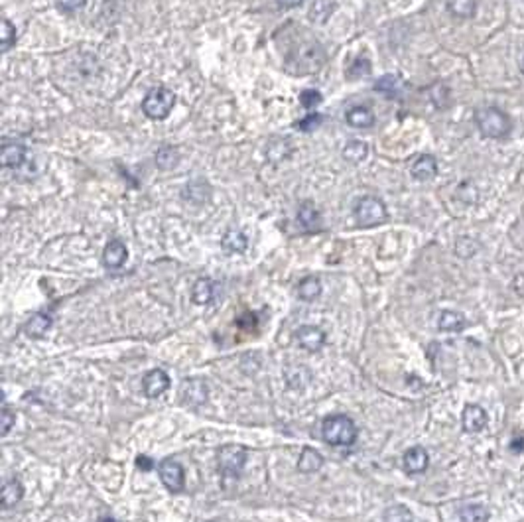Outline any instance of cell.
<instances>
[{
    "instance_id": "obj_16",
    "label": "cell",
    "mask_w": 524,
    "mask_h": 522,
    "mask_svg": "<svg viewBox=\"0 0 524 522\" xmlns=\"http://www.w3.org/2000/svg\"><path fill=\"white\" fill-rule=\"evenodd\" d=\"M215 282L211 278H199L196 280L193 288H191V302L198 306H207L215 300Z\"/></svg>"
},
{
    "instance_id": "obj_13",
    "label": "cell",
    "mask_w": 524,
    "mask_h": 522,
    "mask_svg": "<svg viewBox=\"0 0 524 522\" xmlns=\"http://www.w3.org/2000/svg\"><path fill=\"white\" fill-rule=\"evenodd\" d=\"M127 258H129V251H127V246H125L122 241H118V239L109 241L105 251H103V264L106 268H111V270L120 268L127 262Z\"/></svg>"
},
{
    "instance_id": "obj_37",
    "label": "cell",
    "mask_w": 524,
    "mask_h": 522,
    "mask_svg": "<svg viewBox=\"0 0 524 522\" xmlns=\"http://www.w3.org/2000/svg\"><path fill=\"white\" fill-rule=\"evenodd\" d=\"M85 2H87V0H58L59 8H61V10H65V12L79 10V8H83V6H85Z\"/></svg>"
},
{
    "instance_id": "obj_19",
    "label": "cell",
    "mask_w": 524,
    "mask_h": 522,
    "mask_svg": "<svg viewBox=\"0 0 524 522\" xmlns=\"http://www.w3.org/2000/svg\"><path fill=\"white\" fill-rule=\"evenodd\" d=\"M221 246L223 251L229 253V255H241V253H245L246 246H248V239H246V235L243 231L231 229V231L223 235Z\"/></svg>"
},
{
    "instance_id": "obj_18",
    "label": "cell",
    "mask_w": 524,
    "mask_h": 522,
    "mask_svg": "<svg viewBox=\"0 0 524 522\" xmlns=\"http://www.w3.org/2000/svg\"><path fill=\"white\" fill-rule=\"evenodd\" d=\"M24 497V487L22 483L14 477V479H8L2 489H0V503H2V507L4 509H12V507H16Z\"/></svg>"
},
{
    "instance_id": "obj_15",
    "label": "cell",
    "mask_w": 524,
    "mask_h": 522,
    "mask_svg": "<svg viewBox=\"0 0 524 522\" xmlns=\"http://www.w3.org/2000/svg\"><path fill=\"white\" fill-rule=\"evenodd\" d=\"M438 174V162L430 154L420 156L416 162L412 164V177L418 182H430Z\"/></svg>"
},
{
    "instance_id": "obj_21",
    "label": "cell",
    "mask_w": 524,
    "mask_h": 522,
    "mask_svg": "<svg viewBox=\"0 0 524 522\" xmlns=\"http://www.w3.org/2000/svg\"><path fill=\"white\" fill-rule=\"evenodd\" d=\"M51 327V317L47 313H34L26 325H24V333L28 337H34V339H40V337L46 335V331Z\"/></svg>"
},
{
    "instance_id": "obj_38",
    "label": "cell",
    "mask_w": 524,
    "mask_h": 522,
    "mask_svg": "<svg viewBox=\"0 0 524 522\" xmlns=\"http://www.w3.org/2000/svg\"><path fill=\"white\" fill-rule=\"evenodd\" d=\"M136 465H138V469H142V471H150V469H154L152 459L150 457H146V455H138V457H136Z\"/></svg>"
},
{
    "instance_id": "obj_41",
    "label": "cell",
    "mask_w": 524,
    "mask_h": 522,
    "mask_svg": "<svg viewBox=\"0 0 524 522\" xmlns=\"http://www.w3.org/2000/svg\"><path fill=\"white\" fill-rule=\"evenodd\" d=\"M99 522H117V521H115V519H111V516H109V519H101V521H99Z\"/></svg>"
},
{
    "instance_id": "obj_39",
    "label": "cell",
    "mask_w": 524,
    "mask_h": 522,
    "mask_svg": "<svg viewBox=\"0 0 524 522\" xmlns=\"http://www.w3.org/2000/svg\"><path fill=\"white\" fill-rule=\"evenodd\" d=\"M511 452H513V453H523L524 452V438H523V436H516V438L511 441Z\"/></svg>"
},
{
    "instance_id": "obj_35",
    "label": "cell",
    "mask_w": 524,
    "mask_h": 522,
    "mask_svg": "<svg viewBox=\"0 0 524 522\" xmlns=\"http://www.w3.org/2000/svg\"><path fill=\"white\" fill-rule=\"evenodd\" d=\"M457 196H459V199H461V201H466L467 205H473V203L477 201L479 191H477V187L473 186V184L466 182L463 186L457 189Z\"/></svg>"
},
{
    "instance_id": "obj_29",
    "label": "cell",
    "mask_w": 524,
    "mask_h": 522,
    "mask_svg": "<svg viewBox=\"0 0 524 522\" xmlns=\"http://www.w3.org/2000/svg\"><path fill=\"white\" fill-rule=\"evenodd\" d=\"M489 511L483 505H467L459 511L461 522H489Z\"/></svg>"
},
{
    "instance_id": "obj_10",
    "label": "cell",
    "mask_w": 524,
    "mask_h": 522,
    "mask_svg": "<svg viewBox=\"0 0 524 522\" xmlns=\"http://www.w3.org/2000/svg\"><path fill=\"white\" fill-rule=\"evenodd\" d=\"M402 465H404V471H406L408 475H418V473H424L428 469L430 455H428V452L422 445H414V448H410L404 453Z\"/></svg>"
},
{
    "instance_id": "obj_40",
    "label": "cell",
    "mask_w": 524,
    "mask_h": 522,
    "mask_svg": "<svg viewBox=\"0 0 524 522\" xmlns=\"http://www.w3.org/2000/svg\"><path fill=\"white\" fill-rule=\"evenodd\" d=\"M303 0H278V4L282 8H296V6H300Z\"/></svg>"
},
{
    "instance_id": "obj_32",
    "label": "cell",
    "mask_w": 524,
    "mask_h": 522,
    "mask_svg": "<svg viewBox=\"0 0 524 522\" xmlns=\"http://www.w3.org/2000/svg\"><path fill=\"white\" fill-rule=\"evenodd\" d=\"M335 8V4H331V2H327V0H315L314 4H312V8H310V18L314 20V22H326L327 18L331 16V10Z\"/></svg>"
},
{
    "instance_id": "obj_25",
    "label": "cell",
    "mask_w": 524,
    "mask_h": 522,
    "mask_svg": "<svg viewBox=\"0 0 524 522\" xmlns=\"http://www.w3.org/2000/svg\"><path fill=\"white\" fill-rule=\"evenodd\" d=\"M298 296L305 302H314L321 296V282L315 276H308L298 284Z\"/></svg>"
},
{
    "instance_id": "obj_3",
    "label": "cell",
    "mask_w": 524,
    "mask_h": 522,
    "mask_svg": "<svg viewBox=\"0 0 524 522\" xmlns=\"http://www.w3.org/2000/svg\"><path fill=\"white\" fill-rule=\"evenodd\" d=\"M175 104V95L168 87H156L142 101V113L152 120L168 118Z\"/></svg>"
},
{
    "instance_id": "obj_6",
    "label": "cell",
    "mask_w": 524,
    "mask_h": 522,
    "mask_svg": "<svg viewBox=\"0 0 524 522\" xmlns=\"http://www.w3.org/2000/svg\"><path fill=\"white\" fill-rule=\"evenodd\" d=\"M158 475L162 479L164 487L170 493H182L186 487V475L184 467L174 461V459H164L158 464Z\"/></svg>"
},
{
    "instance_id": "obj_36",
    "label": "cell",
    "mask_w": 524,
    "mask_h": 522,
    "mask_svg": "<svg viewBox=\"0 0 524 522\" xmlns=\"http://www.w3.org/2000/svg\"><path fill=\"white\" fill-rule=\"evenodd\" d=\"M324 118H321V115H317V113H312V115H308L303 120H300V122H296V128H300V130H312V128H315L319 122H321Z\"/></svg>"
},
{
    "instance_id": "obj_17",
    "label": "cell",
    "mask_w": 524,
    "mask_h": 522,
    "mask_svg": "<svg viewBox=\"0 0 524 522\" xmlns=\"http://www.w3.org/2000/svg\"><path fill=\"white\" fill-rule=\"evenodd\" d=\"M211 196V189L209 184L207 182H203V180H191L189 184H186L184 187V193H182V198L189 201V203H193V205H201V203H205Z\"/></svg>"
},
{
    "instance_id": "obj_34",
    "label": "cell",
    "mask_w": 524,
    "mask_h": 522,
    "mask_svg": "<svg viewBox=\"0 0 524 522\" xmlns=\"http://www.w3.org/2000/svg\"><path fill=\"white\" fill-rule=\"evenodd\" d=\"M14 422H16L14 412L6 404H2V410H0V429H2V436H6L14 428Z\"/></svg>"
},
{
    "instance_id": "obj_2",
    "label": "cell",
    "mask_w": 524,
    "mask_h": 522,
    "mask_svg": "<svg viewBox=\"0 0 524 522\" xmlns=\"http://www.w3.org/2000/svg\"><path fill=\"white\" fill-rule=\"evenodd\" d=\"M475 125L485 139H502L511 130V118L497 106H483L475 111Z\"/></svg>"
},
{
    "instance_id": "obj_27",
    "label": "cell",
    "mask_w": 524,
    "mask_h": 522,
    "mask_svg": "<svg viewBox=\"0 0 524 522\" xmlns=\"http://www.w3.org/2000/svg\"><path fill=\"white\" fill-rule=\"evenodd\" d=\"M447 8L457 18H473L477 12V0H450Z\"/></svg>"
},
{
    "instance_id": "obj_30",
    "label": "cell",
    "mask_w": 524,
    "mask_h": 522,
    "mask_svg": "<svg viewBox=\"0 0 524 522\" xmlns=\"http://www.w3.org/2000/svg\"><path fill=\"white\" fill-rule=\"evenodd\" d=\"M16 44V28L8 18H2L0 22V52L6 54Z\"/></svg>"
},
{
    "instance_id": "obj_33",
    "label": "cell",
    "mask_w": 524,
    "mask_h": 522,
    "mask_svg": "<svg viewBox=\"0 0 524 522\" xmlns=\"http://www.w3.org/2000/svg\"><path fill=\"white\" fill-rule=\"evenodd\" d=\"M300 103H302V106H305L308 111H314L315 106L321 103V93L315 91V89H305V91L300 95Z\"/></svg>"
},
{
    "instance_id": "obj_20",
    "label": "cell",
    "mask_w": 524,
    "mask_h": 522,
    "mask_svg": "<svg viewBox=\"0 0 524 522\" xmlns=\"http://www.w3.org/2000/svg\"><path fill=\"white\" fill-rule=\"evenodd\" d=\"M345 120L353 128H371L374 125V115L369 106H351L345 113Z\"/></svg>"
},
{
    "instance_id": "obj_7",
    "label": "cell",
    "mask_w": 524,
    "mask_h": 522,
    "mask_svg": "<svg viewBox=\"0 0 524 522\" xmlns=\"http://www.w3.org/2000/svg\"><path fill=\"white\" fill-rule=\"evenodd\" d=\"M28 158V150L24 146L22 142H16V140H4L2 146H0V164L4 168H10V170H18Z\"/></svg>"
},
{
    "instance_id": "obj_5",
    "label": "cell",
    "mask_w": 524,
    "mask_h": 522,
    "mask_svg": "<svg viewBox=\"0 0 524 522\" xmlns=\"http://www.w3.org/2000/svg\"><path fill=\"white\" fill-rule=\"evenodd\" d=\"M246 457H248V452L243 445H235V443L223 445L217 453V465H219L221 475L227 479H237L245 469Z\"/></svg>"
},
{
    "instance_id": "obj_11",
    "label": "cell",
    "mask_w": 524,
    "mask_h": 522,
    "mask_svg": "<svg viewBox=\"0 0 524 522\" xmlns=\"http://www.w3.org/2000/svg\"><path fill=\"white\" fill-rule=\"evenodd\" d=\"M209 388L201 379H186L182 384V398L189 406H199L207 400Z\"/></svg>"
},
{
    "instance_id": "obj_4",
    "label": "cell",
    "mask_w": 524,
    "mask_h": 522,
    "mask_svg": "<svg viewBox=\"0 0 524 522\" xmlns=\"http://www.w3.org/2000/svg\"><path fill=\"white\" fill-rule=\"evenodd\" d=\"M353 215H355V221L359 227L369 229V227H376V225L385 223L388 213H386L385 203L381 199L374 198V196H365L355 203Z\"/></svg>"
},
{
    "instance_id": "obj_26",
    "label": "cell",
    "mask_w": 524,
    "mask_h": 522,
    "mask_svg": "<svg viewBox=\"0 0 524 522\" xmlns=\"http://www.w3.org/2000/svg\"><path fill=\"white\" fill-rule=\"evenodd\" d=\"M343 158L351 164H361L365 158H367V154H369V146L361 142V140H351L345 144V148H343Z\"/></svg>"
},
{
    "instance_id": "obj_14",
    "label": "cell",
    "mask_w": 524,
    "mask_h": 522,
    "mask_svg": "<svg viewBox=\"0 0 524 522\" xmlns=\"http://www.w3.org/2000/svg\"><path fill=\"white\" fill-rule=\"evenodd\" d=\"M298 223L302 225L303 231H319L321 229V213L317 211L314 203L303 201L300 209H298Z\"/></svg>"
},
{
    "instance_id": "obj_24",
    "label": "cell",
    "mask_w": 524,
    "mask_h": 522,
    "mask_svg": "<svg viewBox=\"0 0 524 522\" xmlns=\"http://www.w3.org/2000/svg\"><path fill=\"white\" fill-rule=\"evenodd\" d=\"M374 91L383 93L388 99H396L402 93V81L396 75H383L379 81L374 83Z\"/></svg>"
},
{
    "instance_id": "obj_42",
    "label": "cell",
    "mask_w": 524,
    "mask_h": 522,
    "mask_svg": "<svg viewBox=\"0 0 524 522\" xmlns=\"http://www.w3.org/2000/svg\"><path fill=\"white\" fill-rule=\"evenodd\" d=\"M521 70H523V73H524V59H523V63H521Z\"/></svg>"
},
{
    "instance_id": "obj_23",
    "label": "cell",
    "mask_w": 524,
    "mask_h": 522,
    "mask_svg": "<svg viewBox=\"0 0 524 522\" xmlns=\"http://www.w3.org/2000/svg\"><path fill=\"white\" fill-rule=\"evenodd\" d=\"M466 315L459 312L445 310L438 317V329H442V331H461V329H466Z\"/></svg>"
},
{
    "instance_id": "obj_31",
    "label": "cell",
    "mask_w": 524,
    "mask_h": 522,
    "mask_svg": "<svg viewBox=\"0 0 524 522\" xmlns=\"http://www.w3.org/2000/svg\"><path fill=\"white\" fill-rule=\"evenodd\" d=\"M290 154V144L286 139H274L270 140V144L267 146V156L270 162H280Z\"/></svg>"
},
{
    "instance_id": "obj_9",
    "label": "cell",
    "mask_w": 524,
    "mask_h": 522,
    "mask_svg": "<svg viewBox=\"0 0 524 522\" xmlns=\"http://www.w3.org/2000/svg\"><path fill=\"white\" fill-rule=\"evenodd\" d=\"M296 339L300 343V347L310 351V353H317L319 349L326 345V333L324 329L315 327V325H302L296 331Z\"/></svg>"
},
{
    "instance_id": "obj_28",
    "label": "cell",
    "mask_w": 524,
    "mask_h": 522,
    "mask_svg": "<svg viewBox=\"0 0 524 522\" xmlns=\"http://www.w3.org/2000/svg\"><path fill=\"white\" fill-rule=\"evenodd\" d=\"M177 164H180V154L172 146H162L160 150L156 152V166L164 172L172 170Z\"/></svg>"
},
{
    "instance_id": "obj_8",
    "label": "cell",
    "mask_w": 524,
    "mask_h": 522,
    "mask_svg": "<svg viewBox=\"0 0 524 522\" xmlns=\"http://www.w3.org/2000/svg\"><path fill=\"white\" fill-rule=\"evenodd\" d=\"M170 388V377L162 369H152L142 379V390L146 398H160Z\"/></svg>"
},
{
    "instance_id": "obj_1",
    "label": "cell",
    "mask_w": 524,
    "mask_h": 522,
    "mask_svg": "<svg viewBox=\"0 0 524 522\" xmlns=\"http://www.w3.org/2000/svg\"><path fill=\"white\" fill-rule=\"evenodd\" d=\"M357 436H359V429L355 426V422L345 414H333L321 422V438L329 445L347 448L355 443Z\"/></svg>"
},
{
    "instance_id": "obj_22",
    "label": "cell",
    "mask_w": 524,
    "mask_h": 522,
    "mask_svg": "<svg viewBox=\"0 0 524 522\" xmlns=\"http://www.w3.org/2000/svg\"><path fill=\"white\" fill-rule=\"evenodd\" d=\"M324 465V455L314 448H303L302 455L298 459V471L302 473H315Z\"/></svg>"
},
{
    "instance_id": "obj_12",
    "label": "cell",
    "mask_w": 524,
    "mask_h": 522,
    "mask_svg": "<svg viewBox=\"0 0 524 522\" xmlns=\"http://www.w3.org/2000/svg\"><path fill=\"white\" fill-rule=\"evenodd\" d=\"M487 422H489V416H487L485 408H481L479 404H467L463 408L461 424H463V429L467 434H477L487 426Z\"/></svg>"
}]
</instances>
